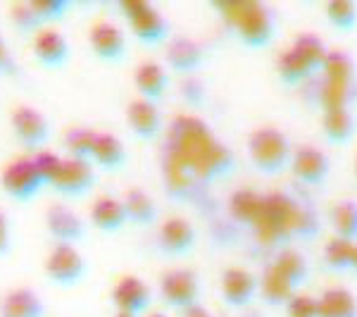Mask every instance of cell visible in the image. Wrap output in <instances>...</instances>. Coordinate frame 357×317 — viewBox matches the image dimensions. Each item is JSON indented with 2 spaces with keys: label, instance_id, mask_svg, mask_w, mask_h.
<instances>
[{
  "label": "cell",
  "instance_id": "1",
  "mask_svg": "<svg viewBox=\"0 0 357 317\" xmlns=\"http://www.w3.org/2000/svg\"><path fill=\"white\" fill-rule=\"evenodd\" d=\"M167 155L186 167L198 184H215L234 175V151L198 115H176L167 129Z\"/></svg>",
  "mask_w": 357,
  "mask_h": 317
},
{
  "label": "cell",
  "instance_id": "2",
  "mask_svg": "<svg viewBox=\"0 0 357 317\" xmlns=\"http://www.w3.org/2000/svg\"><path fill=\"white\" fill-rule=\"evenodd\" d=\"M257 241L264 246L284 249L293 239H310L314 236V217L301 200L293 198L286 191L264 193L262 212L257 217L255 227Z\"/></svg>",
  "mask_w": 357,
  "mask_h": 317
},
{
  "label": "cell",
  "instance_id": "3",
  "mask_svg": "<svg viewBox=\"0 0 357 317\" xmlns=\"http://www.w3.org/2000/svg\"><path fill=\"white\" fill-rule=\"evenodd\" d=\"M212 8L220 13L222 22L231 34L250 50H264L276 41L279 22L276 13L260 0H217Z\"/></svg>",
  "mask_w": 357,
  "mask_h": 317
},
{
  "label": "cell",
  "instance_id": "4",
  "mask_svg": "<svg viewBox=\"0 0 357 317\" xmlns=\"http://www.w3.org/2000/svg\"><path fill=\"white\" fill-rule=\"evenodd\" d=\"M248 158L252 167L262 172L264 177H276L291 165L293 158V143L289 134L279 126L264 124L257 126L248 134Z\"/></svg>",
  "mask_w": 357,
  "mask_h": 317
},
{
  "label": "cell",
  "instance_id": "5",
  "mask_svg": "<svg viewBox=\"0 0 357 317\" xmlns=\"http://www.w3.org/2000/svg\"><path fill=\"white\" fill-rule=\"evenodd\" d=\"M122 15L129 20V27L143 45H162L169 38V22L165 15L146 0H122L119 3Z\"/></svg>",
  "mask_w": 357,
  "mask_h": 317
},
{
  "label": "cell",
  "instance_id": "6",
  "mask_svg": "<svg viewBox=\"0 0 357 317\" xmlns=\"http://www.w3.org/2000/svg\"><path fill=\"white\" fill-rule=\"evenodd\" d=\"M160 298L172 310L186 313L200 303V277L191 267H174L160 274Z\"/></svg>",
  "mask_w": 357,
  "mask_h": 317
},
{
  "label": "cell",
  "instance_id": "7",
  "mask_svg": "<svg viewBox=\"0 0 357 317\" xmlns=\"http://www.w3.org/2000/svg\"><path fill=\"white\" fill-rule=\"evenodd\" d=\"M0 184H3V191L15 200L33 198L41 191V186H45L31 155H17V158L8 160L0 170Z\"/></svg>",
  "mask_w": 357,
  "mask_h": 317
},
{
  "label": "cell",
  "instance_id": "8",
  "mask_svg": "<svg viewBox=\"0 0 357 317\" xmlns=\"http://www.w3.org/2000/svg\"><path fill=\"white\" fill-rule=\"evenodd\" d=\"M220 293L227 308L245 310L260 296V277L248 267L231 265L220 277Z\"/></svg>",
  "mask_w": 357,
  "mask_h": 317
},
{
  "label": "cell",
  "instance_id": "9",
  "mask_svg": "<svg viewBox=\"0 0 357 317\" xmlns=\"http://www.w3.org/2000/svg\"><path fill=\"white\" fill-rule=\"evenodd\" d=\"M291 175L305 186H321L331 175V158L324 148L314 143H301L293 148L291 158Z\"/></svg>",
  "mask_w": 357,
  "mask_h": 317
},
{
  "label": "cell",
  "instance_id": "10",
  "mask_svg": "<svg viewBox=\"0 0 357 317\" xmlns=\"http://www.w3.org/2000/svg\"><path fill=\"white\" fill-rule=\"evenodd\" d=\"M43 270L53 284L72 286L82 281V277L86 274V260L82 253L74 249V244H57L55 241V246L45 256Z\"/></svg>",
  "mask_w": 357,
  "mask_h": 317
},
{
  "label": "cell",
  "instance_id": "11",
  "mask_svg": "<svg viewBox=\"0 0 357 317\" xmlns=\"http://www.w3.org/2000/svg\"><path fill=\"white\" fill-rule=\"evenodd\" d=\"M10 126L17 141L29 151H41V146L50 136V124L41 110L33 105H15L10 110Z\"/></svg>",
  "mask_w": 357,
  "mask_h": 317
},
{
  "label": "cell",
  "instance_id": "12",
  "mask_svg": "<svg viewBox=\"0 0 357 317\" xmlns=\"http://www.w3.org/2000/svg\"><path fill=\"white\" fill-rule=\"evenodd\" d=\"M195 244H198V229L195 224L183 215H172L160 224L158 229V246L165 256L183 258L191 256Z\"/></svg>",
  "mask_w": 357,
  "mask_h": 317
},
{
  "label": "cell",
  "instance_id": "13",
  "mask_svg": "<svg viewBox=\"0 0 357 317\" xmlns=\"http://www.w3.org/2000/svg\"><path fill=\"white\" fill-rule=\"evenodd\" d=\"M55 193L65 196V198H82L96 186V167L91 160L82 158H67L62 163L60 175L50 184Z\"/></svg>",
  "mask_w": 357,
  "mask_h": 317
},
{
  "label": "cell",
  "instance_id": "14",
  "mask_svg": "<svg viewBox=\"0 0 357 317\" xmlns=\"http://www.w3.org/2000/svg\"><path fill=\"white\" fill-rule=\"evenodd\" d=\"M167 67L183 77H191L207 62V48L193 36H172L165 48Z\"/></svg>",
  "mask_w": 357,
  "mask_h": 317
},
{
  "label": "cell",
  "instance_id": "15",
  "mask_svg": "<svg viewBox=\"0 0 357 317\" xmlns=\"http://www.w3.org/2000/svg\"><path fill=\"white\" fill-rule=\"evenodd\" d=\"M89 45L98 60L112 62V65L122 62L126 55V36L122 27L110 20H96L89 27Z\"/></svg>",
  "mask_w": 357,
  "mask_h": 317
},
{
  "label": "cell",
  "instance_id": "16",
  "mask_svg": "<svg viewBox=\"0 0 357 317\" xmlns=\"http://www.w3.org/2000/svg\"><path fill=\"white\" fill-rule=\"evenodd\" d=\"M151 286L138 274H122L112 286V305L117 313H129L141 317L151 308Z\"/></svg>",
  "mask_w": 357,
  "mask_h": 317
},
{
  "label": "cell",
  "instance_id": "17",
  "mask_svg": "<svg viewBox=\"0 0 357 317\" xmlns=\"http://www.w3.org/2000/svg\"><path fill=\"white\" fill-rule=\"evenodd\" d=\"M126 124L134 131L136 138L141 141H155L162 134L165 119L160 115L158 103H151L146 98H134V101L126 105Z\"/></svg>",
  "mask_w": 357,
  "mask_h": 317
},
{
  "label": "cell",
  "instance_id": "18",
  "mask_svg": "<svg viewBox=\"0 0 357 317\" xmlns=\"http://www.w3.org/2000/svg\"><path fill=\"white\" fill-rule=\"evenodd\" d=\"M45 227H48L50 236H53L57 244H77L86 234L82 217L72 207L62 203L48 205V210H45Z\"/></svg>",
  "mask_w": 357,
  "mask_h": 317
},
{
  "label": "cell",
  "instance_id": "19",
  "mask_svg": "<svg viewBox=\"0 0 357 317\" xmlns=\"http://www.w3.org/2000/svg\"><path fill=\"white\" fill-rule=\"evenodd\" d=\"M134 86L141 94V98L151 103L162 101L167 94V86H169V72L162 62L158 60H141L134 69Z\"/></svg>",
  "mask_w": 357,
  "mask_h": 317
},
{
  "label": "cell",
  "instance_id": "20",
  "mask_svg": "<svg viewBox=\"0 0 357 317\" xmlns=\"http://www.w3.org/2000/svg\"><path fill=\"white\" fill-rule=\"evenodd\" d=\"M33 55L43 67H62L69 57V43L53 27H41L33 34Z\"/></svg>",
  "mask_w": 357,
  "mask_h": 317
},
{
  "label": "cell",
  "instance_id": "21",
  "mask_svg": "<svg viewBox=\"0 0 357 317\" xmlns=\"http://www.w3.org/2000/svg\"><path fill=\"white\" fill-rule=\"evenodd\" d=\"M91 222L105 234L119 232V229L129 222L122 198H114V196H107V193L98 196L93 203H91Z\"/></svg>",
  "mask_w": 357,
  "mask_h": 317
},
{
  "label": "cell",
  "instance_id": "22",
  "mask_svg": "<svg viewBox=\"0 0 357 317\" xmlns=\"http://www.w3.org/2000/svg\"><path fill=\"white\" fill-rule=\"evenodd\" d=\"M321 131L331 146H348L357 134V119L353 108H338V110L321 112Z\"/></svg>",
  "mask_w": 357,
  "mask_h": 317
},
{
  "label": "cell",
  "instance_id": "23",
  "mask_svg": "<svg viewBox=\"0 0 357 317\" xmlns=\"http://www.w3.org/2000/svg\"><path fill=\"white\" fill-rule=\"evenodd\" d=\"M291 48L293 53H296L305 65L310 67V72L312 74H321V69H324V62L326 57H329V45H326L324 38L319 36V34L314 31H301L293 36L291 41Z\"/></svg>",
  "mask_w": 357,
  "mask_h": 317
},
{
  "label": "cell",
  "instance_id": "24",
  "mask_svg": "<svg viewBox=\"0 0 357 317\" xmlns=\"http://www.w3.org/2000/svg\"><path fill=\"white\" fill-rule=\"evenodd\" d=\"M43 301L26 286L10 289L0 298V317H43Z\"/></svg>",
  "mask_w": 357,
  "mask_h": 317
},
{
  "label": "cell",
  "instance_id": "25",
  "mask_svg": "<svg viewBox=\"0 0 357 317\" xmlns=\"http://www.w3.org/2000/svg\"><path fill=\"white\" fill-rule=\"evenodd\" d=\"M267 265H272V267L281 277H286V279H289L291 284L296 286V289H298V286H303L305 281L310 279V263H307V258H305L298 249H291V246L276 249L274 258Z\"/></svg>",
  "mask_w": 357,
  "mask_h": 317
},
{
  "label": "cell",
  "instance_id": "26",
  "mask_svg": "<svg viewBox=\"0 0 357 317\" xmlns=\"http://www.w3.org/2000/svg\"><path fill=\"white\" fill-rule=\"evenodd\" d=\"M91 163L102 167V170H110V172L122 170L126 165V151H124L122 138L114 136L112 131H98Z\"/></svg>",
  "mask_w": 357,
  "mask_h": 317
},
{
  "label": "cell",
  "instance_id": "27",
  "mask_svg": "<svg viewBox=\"0 0 357 317\" xmlns=\"http://www.w3.org/2000/svg\"><path fill=\"white\" fill-rule=\"evenodd\" d=\"M262 203L264 193L255 191V189H236L229 196V215L238 224H245V227L252 229L262 212Z\"/></svg>",
  "mask_w": 357,
  "mask_h": 317
},
{
  "label": "cell",
  "instance_id": "28",
  "mask_svg": "<svg viewBox=\"0 0 357 317\" xmlns=\"http://www.w3.org/2000/svg\"><path fill=\"white\" fill-rule=\"evenodd\" d=\"M319 317H357V296L348 286H329L317 296Z\"/></svg>",
  "mask_w": 357,
  "mask_h": 317
},
{
  "label": "cell",
  "instance_id": "29",
  "mask_svg": "<svg viewBox=\"0 0 357 317\" xmlns=\"http://www.w3.org/2000/svg\"><path fill=\"white\" fill-rule=\"evenodd\" d=\"M122 203L126 207V217L129 222L138 224V227H151L158 220V203L148 191H143L141 186L126 189L122 196Z\"/></svg>",
  "mask_w": 357,
  "mask_h": 317
},
{
  "label": "cell",
  "instance_id": "30",
  "mask_svg": "<svg viewBox=\"0 0 357 317\" xmlns=\"http://www.w3.org/2000/svg\"><path fill=\"white\" fill-rule=\"evenodd\" d=\"M296 291H298L296 286H293L286 277H281L276 272L272 265L264 267V272L260 277V296L264 303L272 305V308H281V305L286 308V303L291 301Z\"/></svg>",
  "mask_w": 357,
  "mask_h": 317
},
{
  "label": "cell",
  "instance_id": "31",
  "mask_svg": "<svg viewBox=\"0 0 357 317\" xmlns=\"http://www.w3.org/2000/svg\"><path fill=\"white\" fill-rule=\"evenodd\" d=\"M321 79L338 84H357V62L355 57L343 48H331L329 57L321 69Z\"/></svg>",
  "mask_w": 357,
  "mask_h": 317
},
{
  "label": "cell",
  "instance_id": "32",
  "mask_svg": "<svg viewBox=\"0 0 357 317\" xmlns=\"http://www.w3.org/2000/svg\"><path fill=\"white\" fill-rule=\"evenodd\" d=\"M274 69H276V77L281 79V84H286V86H301L307 82V79L314 77V74L310 72V67L293 53L291 45L274 57Z\"/></svg>",
  "mask_w": 357,
  "mask_h": 317
},
{
  "label": "cell",
  "instance_id": "33",
  "mask_svg": "<svg viewBox=\"0 0 357 317\" xmlns=\"http://www.w3.org/2000/svg\"><path fill=\"white\" fill-rule=\"evenodd\" d=\"M329 222H331L333 236L357 241V200L353 198L336 200L329 210Z\"/></svg>",
  "mask_w": 357,
  "mask_h": 317
},
{
  "label": "cell",
  "instance_id": "34",
  "mask_svg": "<svg viewBox=\"0 0 357 317\" xmlns=\"http://www.w3.org/2000/svg\"><path fill=\"white\" fill-rule=\"evenodd\" d=\"M317 101L324 110H338V108H353L357 101V84H338V82H326L321 79L319 91H317Z\"/></svg>",
  "mask_w": 357,
  "mask_h": 317
},
{
  "label": "cell",
  "instance_id": "35",
  "mask_svg": "<svg viewBox=\"0 0 357 317\" xmlns=\"http://www.w3.org/2000/svg\"><path fill=\"white\" fill-rule=\"evenodd\" d=\"M353 251H355V241L341 239V236H331L324 244V265L336 274H345L353 267Z\"/></svg>",
  "mask_w": 357,
  "mask_h": 317
},
{
  "label": "cell",
  "instance_id": "36",
  "mask_svg": "<svg viewBox=\"0 0 357 317\" xmlns=\"http://www.w3.org/2000/svg\"><path fill=\"white\" fill-rule=\"evenodd\" d=\"M96 129L89 126H69L62 134V146L67 151V158H82L91 160L93 155V143H96Z\"/></svg>",
  "mask_w": 357,
  "mask_h": 317
},
{
  "label": "cell",
  "instance_id": "37",
  "mask_svg": "<svg viewBox=\"0 0 357 317\" xmlns=\"http://www.w3.org/2000/svg\"><path fill=\"white\" fill-rule=\"evenodd\" d=\"M326 22L338 31H353L357 27V3L353 0H329L324 5Z\"/></svg>",
  "mask_w": 357,
  "mask_h": 317
},
{
  "label": "cell",
  "instance_id": "38",
  "mask_svg": "<svg viewBox=\"0 0 357 317\" xmlns=\"http://www.w3.org/2000/svg\"><path fill=\"white\" fill-rule=\"evenodd\" d=\"M10 22H13L15 29H20V31H38L41 29L43 22L38 20V15L33 13L31 8V0H24V3H13L10 5Z\"/></svg>",
  "mask_w": 357,
  "mask_h": 317
},
{
  "label": "cell",
  "instance_id": "39",
  "mask_svg": "<svg viewBox=\"0 0 357 317\" xmlns=\"http://www.w3.org/2000/svg\"><path fill=\"white\" fill-rule=\"evenodd\" d=\"M31 158H33V163H36L38 172H41L43 182L50 186V184L55 182V177L60 175L65 158H62L60 153H55V151H48V148H41V151H36V153L31 155Z\"/></svg>",
  "mask_w": 357,
  "mask_h": 317
},
{
  "label": "cell",
  "instance_id": "40",
  "mask_svg": "<svg viewBox=\"0 0 357 317\" xmlns=\"http://www.w3.org/2000/svg\"><path fill=\"white\" fill-rule=\"evenodd\" d=\"M286 315L289 317H319V301L312 293L296 291L293 298L286 303Z\"/></svg>",
  "mask_w": 357,
  "mask_h": 317
},
{
  "label": "cell",
  "instance_id": "41",
  "mask_svg": "<svg viewBox=\"0 0 357 317\" xmlns=\"http://www.w3.org/2000/svg\"><path fill=\"white\" fill-rule=\"evenodd\" d=\"M31 8H33V13L38 15V20L45 24V22L60 20V17L67 13L69 3L67 0H31Z\"/></svg>",
  "mask_w": 357,
  "mask_h": 317
},
{
  "label": "cell",
  "instance_id": "42",
  "mask_svg": "<svg viewBox=\"0 0 357 317\" xmlns=\"http://www.w3.org/2000/svg\"><path fill=\"white\" fill-rule=\"evenodd\" d=\"M178 89H181V98L186 103H191V105H203L207 98V89L198 77H183Z\"/></svg>",
  "mask_w": 357,
  "mask_h": 317
},
{
  "label": "cell",
  "instance_id": "43",
  "mask_svg": "<svg viewBox=\"0 0 357 317\" xmlns=\"http://www.w3.org/2000/svg\"><path fill=\"white\" fill-rule=\"evenodd\" d=\"M8 246H10V229H8V220H5V215L0 212V256L8 251Z\"/></svg>",
  "mask_w": 357,
  "mask_h": 317
},
{
  "label": "cell",
  "instance_id": "44",
  "mask_svg": "<svg viewBox=\"0 0 357 317\" xmlns=\"http://www.w3.org/2000/svg\"><path fill=\"white\" fill-rule=\"evenodd\" d=\"M181 317H217L212 310H207L203 303H198V305H193V308H188L186 313H181Z\"/></svg>",
  "mask_w": 357,
  "mask_h": 317
},
{
  "label": "cell",
  "instance_id": "45",
  "mask_svg": "<svg viewBox=\"0 0 357 317\" xmlns=\"http://www.w3.org/2000/svg\"><path fill=\"white\" fill-rule=\"evenodd\" d=\"M0 69H10V55H8V45H5L3 36H0Z\"/></svg>",
  "mask_w": 357,
  "mask_h": 317
},
{
  "label": "cell",
  "instance_id": "46",
  "mask_svg": "<svg viewBox=\"0 0 357 317\" xmlns=\"http://www.w3.org/2000/svg\"><path fill=\"white\" fill-rule=\"evenodd\" d=\"M350 272L357 274V241H355V251H353V267H350Z\"/></svg>",
  "mask_w": 357,
  "mask_h": 317
},
{
  "label": "cell",
  "instance_id": "47",
  "mask_svg": "<svg viewBox=\"0 0 357 317\" xmlns=\"http://www.w3.org/2000/svg\"><path fill=\"white\" fill-rule=\"evenodd\" d=\"M146 317H169L167 313H160V310H155V313H148Z\"/></svg>",
  "mask_w": 357,
  "mask_h": 317
},
{
  "label": "cell",
  "instance_id": "48",
  "mask_svg": "<svg viewBox=\"0 0 357 317\" xmlns=\"http://www.w3.org/2000/svg\"><path fill=\"white\" fill-rule=\"evenodd\" d=\"M112 317H136V315H129V313H117V310H114V315Z\"/></svg>",
  "mask_w": 357,
  "mask_h": 317
},
{
  "label": "cell",
  "instance_id": "49",
  "mask_svg": "<svg viewBox=\"0 0 357 317\" xmlns=\"http://www.w3.org/2000/svg\"><path fill=\"white\" fill-rule=\"evenodd\" d=\"M355 179H357V160H355Z\"/></svg>",
  "mask_w": 357,
  "mask_h": 317
}]
</instances>
